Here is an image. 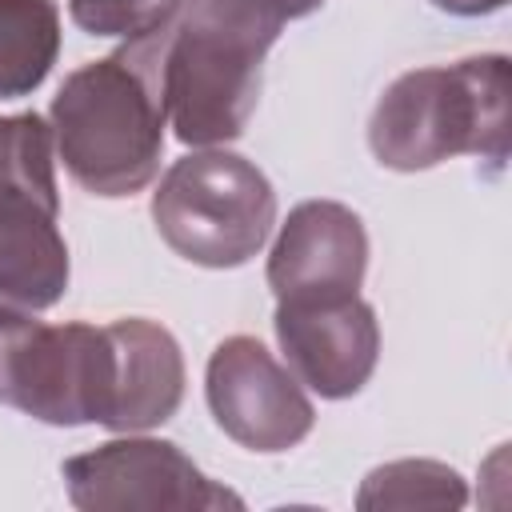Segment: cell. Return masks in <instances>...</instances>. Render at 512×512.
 Listing matches in <instances>:
<instances>
[{
  "label": "cell",
  "mask_w": 512,
  "mask_h": 512,
  "mask_svg": "<svg viewBox=\"0 0 512 512\" xmlns=\"http://www.w3.org/2000/svg\"><path fill=\"white\" fill-rule=\"evenodd\" d=\"M360 508H460L464 484L452 468L436 460H396L376 468L360 496Z\"/></svg>",
  "instance_id": "4fadbf2b"
},
{
  "label": "cell",
  "mask_w": 512,
  "mask_h": 512,
  "mask_svg": "<svg viewBox=\"0 0 512 512\" xmlns=\"http://www.w3.org/2000/svg\"><path fill=\"white\" fill-rule=\"evenodd\" d=\"M60 52L52 0H0V100L32 92Z\"/></svg>",
  "instance_id": "7c38bea8"
},
{
  "label": "cell",
  "mask_w": 512,
  "mask_h": 512,
  "mask_svg": "<svg viewBox=\"0 0 512 512\" xmlns=\"http://www.w3.org/2000/svg\"><path fill=\"white\" fill-rule=\"evenodd\" d=\"M0 184H32L56 192V140L36 116H0Z\"/></svg>",
  "instance_id": "5bb4252c"
},
{
  "label": "cell",
  "mask_w": 512,
  "mask_h": 512,
  "mask_svg": "<svg viewBox=\"0 0 512 512\" xmlns=\"http://www.w3.org/2000/svg\"><path fill=\"white\" fill-rule=\"evenodd\" d=\"M172 20L76 68L52 100L56 152L72 180L96 196H132L160 168Z\"/></svg>",
  "instance_id": "6da1fadb"
},
{
  "label": "cell",
  "mask_w": 512,
  "mask_h": 512,
  "mask_svg": "<svg viewBox=\"0 0 512 512\" xmlns=\"http://www.w3.org/2000/svg\"><path fill=\"white\" fill-rule=\"evenodd\" d=\"M364 268L368 236L360 216L336 200H304L272 244L268 284L276 304H324L356 296Z\"/></svg>",
  "instance_id": "ba28073f"
},
{
  "label": "cell",
  "mask_w": 512,
  "mask_h": 512,
  "mask_svg": "<svg viewBox=\"0 0 512 512\" xmlns=\"http://www.w3.org/2000/svg\"><path fill=\"white\" fill-rule=\"evenodd\" d=\"M152 220L176 256L204 268H236L264 248L276 224V192L252 160L204 148L164 172Z\"/></svg>",
  "instance_id": "277c9868"
},
{
  "label": "cell",
  "mask_w": 512,
  "mask_h": 512,
  "mask_svg": "<svg viewBox=\"0 0 512 512\" xmlns=\"http://www.w3.org/2000/svg\"><path fill=\"white\" fill-rule=\"evenodd\" d=\"M508 96L504 56L412 68L388 84L372 112V156L396 172H420L464 152L500 168L508 156Z\"/></svg>",
  "instance_id": "3957f363"
},
{
  "label": "cell",
  "mask_w": 512,
  "mask_h": 512,
  "mask_svg": "<svg viewBox=\"0 0 512 512\" xmlns=\"http://www.w3.org/2000/svg\"><path fill=\"white\" fill-rule=\"evenodd\" d=\"M116 340V408L108 428H152L164 424L184 396V360L168 328L128 316L112 320Z\"/></svg>",
  "instance_id": "8fae6325"
},
{
  "label": "cell",
  "mask_w": 512,
  "mask_h": 512,
  "mask_svg": "<svg viewBox=\"0 0 512 512\" xmlns=\"http://www.w3.org/2000/svg\"><path fill=\"white\" fill-rule=\"evenodd\" d=\"M76 508H240L244 500L212 484L176 444L112 440L64 464Z\"/></svg>",
  "instance_id": "8992f818"
},
{
  "label": "cell",
  "mask_w": 512,
  "mask_h": 512,
  "mask_svg": "<svg viewBox=\"0 0 512 512\" xmlns=\"http://www.w3.org/2000/svg\"><path fill=\"white\" fill-rule=\"evenodd\" d=\"M0 404L44 424H112L116 340L108 324H44L0 308Z\"/></svg>",
  "instance_id": "5b68a950"
},
{
  "label": "cell",
  "mask_w": 512,
  "mask_h": 512,
  "mask_svg": "<svg viewBox=\"0 0 512 512\" xmlns=\"http://www.w3.org/2000/svg\"><path fill=\"white\" fill-rule=\"evenodd\" d=\"M60 196L32 184H0V308L40 312L68 288V244L56 228Z\"/></svg>",
  "instance_id": "30bf717a"
},
{
  "label": "cell",
  "mask_w": 512,
  "mask_h": 512,
  "mask_svg": "<svg viewBox=\"0 0 512 512\" xmlns=\"http://www.w3.org/2000/svg\"><path fill=\"white\" fill-rule=\"evenodd\" d=\"M324 0H180L168 44V120L184 144H224L260 100L280 28Z\"/></svg>",
  "instance_id": "7a4b0ae2"
},
{
  "label": "cell",
  "mask_w": 512,
  "mask_h": 512,
  "mask_svg": "<svg viewBox=\"0 0 512 512\" xmlns=\"http://www.w3.org/2000/svg\"><path fill=\"white\" fill-rule=\"evenodd\" d=\"M432 4L444 12H456V16H480V12H496L504 0H432Z\"/></svg>",
  "instance_id": "2e32d148"
},
{
  "label": "cell",
  "mask_w": 512,
  "mask_h": 512,
  "mask_svg": "<svg viewBox=\"0 0 512 512\" xmlns=\"http://www.w3.org/2000/svg\"><path fill=\"white\" fill-rule=\"evenodd\" d=\"M180 0H68V16L92 36H144L168 16Z\"/></svg>",
  "instance_id": "9a60e30c"
},
{
  "label": "cell",
  "mask_w": 512,
  "mask_h": 512,
  "mask_svg": "<svg viewBox=\"0 0 512 512\" xmlns=\"http://www.w3.org/2000/svg\"><path fill=\"white\" fill-rule=\"evenodd\" d=\"M276 340L292 376L328 400L360 392L380 352L376 312L360 296L324 304H276Z\"/></svg>",
  "instance_id": "9c48e42d"
},
{
  "label": "cell",
  "mask_w": 512,
  "mask_h": 512,
  "mask_svg": "<svg viewBox=\"0 0 512 512\" xmlns=\"http://www.w3.org/2000/svg\"><path fill=\"white\" fill-rule=\"evenodd\" d=\"M208 408L216 424L252 452H284L312 432L300 380L252 336H228L208 360Z\"/></svg>",
  "instance_id": "52a82bcc"
}]
</instances>
